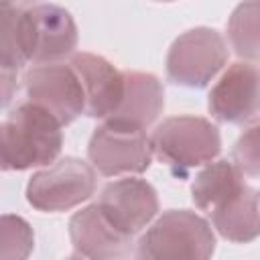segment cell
<instances>
[{
  "mask_svg": "<svg viewBox=\"0 0 260 260\" xmlns=\"http://www.w3.org/2000/svg\"><path fill=\"white\" fill-rule=\"evenodd\" d=\"M59 120L45 108L24 102L0 124V171H26L57 160L63 146Z\"/></svg>",
  "mask_w": 260,
  "mask_h": 260,
  "instance_id": "cell-1",
  "label": "cell"
},
{
  "mask_svg": "<svg viewBox=\"0 0 260 260\" xmlns=\"http://www.w3.org/2000/svg\"><path fill=\"white\" fill-rule=\"evenodd\" d=\"M215 236L207 219L189 209L165 211L136 244L138 258H209Z\"/></svg>",
  "mask_w": 260,
  "mask_h": 260,
  "instance_id": "cell-2",
  "label": "cell"
},
{
  "mask_svg": "<svg viewBox=\"0 0 260 260\" xmlns=\"http://www.w3.org/2000/svg\"><path fill=\"white\" fill-rule=\"evenodd\" d=\"M150 148L160 162L175 171H187L211 162L221 150V136L207 118L173 116L156 126Z\"/></svg>",
  "mask_w": 260,
  "mask_h": 260,
  "instance_id": "cell-3",
  "label": "cell"
},
{
  "mask_svg": "<svg viewBox=\"0 0 260 260\" xmlns=\"http://www.w3.org/2000/svg\"><path fill=\"white\" fill-rule=\"evenodd\" d=\"M87 158L104 177L140 175L152 162L150 136L146 130L106 118L89 138Z\"/></svg>",
  "mask_w": 260,
  "mask_h": 260,
  "instance_id": "cell-4",
  "label": "cell"
},
{
  "mask_svg": "<svg viewBox=\"0 0 260 260\" xmlns=\"http://www.w3.org/2000/svg\"><path fill=\"white\" fill-rule=\"evenodd\" d=\"M95 169L75 156L59 158L35 173L26 185V201L45 213L73 209L95 191Z\"/></svg>",
  "mask_w": 260,
  "mask_h": 260,
  "instance_id": "cell-5",
  "label": "cell"
},
{
  "mask_svg": "<svg viewBox=\"0 0 260 260\" xmlns=\"http://www.w3.org/2000/svg\"><path fill=\"white\" fill-rule=\"evenodd\" d=\"M228 63V45L223 37L209 26H197L181 37L169 49L167 77L175 85L201 89Z\"/></svg>",
  "mask_w": 260,
  "mask_h": 260,
  "instance_id": "cell-6",
  "label": "cell"
},
{
  "mask_svg": "<svg viewBox=\"0 0 260 260\" xmlns=\"http://www.w3.org/2000/svg\"><path fill=\"white\" fill-rule=\"evenodd\" d=\"M20 37L26 63H55L77 47L73 16L55 4H37L20 14Z\"/></svg>",
  "mask_w": 260,
  "mask_h": 260,
  "instance_id": "cell-7",
  "label": "cell"
},
{
  "mask_svg": "<svg viewBox=\"0 0 260 260\" xmlns=\"http://www.w3.org/2000/svg\"><path fill=\"white\" fill-rule=\"evenodd\" d=\"M28 102L53 114L61 126H69L85 112L83 89L69 63H37L24 73Z\"/></svg>",
  "mask_w": 260,
  "mask_h": 260,
  "instance_id": "cell-8",
  "label": "cell"
},
{
  "mask_svg": "<svg viewBox=\"0 0 260 260\" xmlns=\"http://www.w3.org/2000/svg\"><path fill=\"white\" fill-rule=\"evenodd\" d=\"M98 207L116 230L134 238L158 213V197L148 181L126 177L104 187Z\"/></svg>",
  "mask_w": 260,
  "mask_h": 260,
  "instance_id": "cell-9",
  "label": "cell"
},
{
  "mask_svg": "<svg viewBox=\"0 0 260 260\" xmlns=\"http://www.w3.org/2000/svg\"><path fill=\"white\" fill-rule=\"evenodd\" d=\"M209 114L223 124H248L258 118V67L238 61L209 91Z\"/></svg>",
  "mask_w": 260,
  "mask_h": 260,
  "instance_id": "cell-10",
  "label": "cell"
},
{
  "mask_svg": "<svg viewBox=\"0 0 260 260\" xmlns=\"http://www.w3.org/2000/svg\"><path fill=\"white\" fill-rule=\"evenodd\" d=\"M69 65L77 73L83 89L85 116L106 120L112 116L124 93V73L118 71L108 59L93 53H73Z\"/></svg>",
  "mask_w": 260,
  "mask_h": 260,
  "instance_id": "cell-11",
  "label": "cell"
},
{
  "mask_svg": "<svg viewBox=\"0 0 260 260\" xmlns=\"http://www.w3.org/2000/svg\"><path fill=\"white\" fill-rule=\"evenodd\" d=\"M69 238L73 246V256L95 260L128 258L134 244L132 236L122 234L110 223L98 203L83 207L69 219Z\"/></svg>",
  "mask_w": 260,
  "mask_h": 260,
  "instance_id": "cell-12",
  "label": "cell"
},
{
  "mask_svg": "<svg viewBox=\"0 0 260 260\" xmlns=\"http://www.w3.org/2000/svg\"><path fill=\"white\" fill-rule=\"evenodd\" d=\"M124 93L110 120L148 130L165 110V87L152 73L122 71Z\"/></svg>",
  "mask_w": 260,
  "mask_h": 260,
  "instance_id": "cell-13",
  "label": "cell"
},
{
  "mask_svg": "<svg viewBox=\"0 0 260 260\" xmlns=\"http://www.w3.org/2000/svg\"><path fill=\"white\" fill-rule=\"evenodd\" d=\"M213 228L221 238L246 244L258 238V189L248 183L230 199L209 211Z\"/></svg>",
  "mask_w": 260,
  "mask_h": 260,
  "instance_id": "cell-14",
  "label": "cell"
},
{
  "mask_svg": "<svg viewBox=\"0 0 260 260\" xmlns=\"http://www.w3.org/2000/svg\"><path fill=\"white\" fill-rule=\"evenodd\" d=\"M246 185L244 173L228 158L207 162L191 183V199L197 209L211 211Z\"/></svg>",
  "mask_w": 260,
  "mask_h": 260,
  "instance_id": "cell-15",
  "label": "cell"
},
{
  "mask_svg": "<svg viewBox=\"0 0 260 260\" xmlns=\"http://www.w3.org/2000/svg\"><path fill=\"white\" fill-rule=\"evenodd\" d=\"M232 49L244 61L258 59V0H244L228 20Z\"/></svg>",
  "mask_w": 260,
  "mask_h": 260,
  "instance_id": "cell-16",
  "label": "cell"
},
{
  "mask_svg": "<svg viewBox=\"0 0 260 260\" xmlns=\"http://www.w3.org/2000/svg\"><path fill=\"white\" fill-rule=\"evenodd\" d=\"M35 248V234L20 215H0V260L26 258Z\"/></svg>",
  "mask_w": 260,
  "mask_h": 260,
  "instance_id": "cell-17",
  "label": "cell"
},
{
  "mask_svg": "<svg viewBox=\"0 0 260 260\" xmlns=\"http://www.w3.org/2000/svg\"><path fill=\"white\" fill-rule=\"evenodd\" d=\"M20 14L12 2H0V61H6L14 67L26 65L20 39Z\"/></svg>",
  "mask_w": 260,
  "mask_h": 260,
  "instance_id": "cell-18",
  "label": "cell"
},
{
  "mask_svg": "<svg viewBox=\"0 0 260 260\" xmlns=\"http://www.w3.org/2000/svg\"><path fill=\"white\" fill-rule=\"evenodd\" d=\"M232 162L248 177L256 179L260 169V150H258V124L252 122V126L238 138L234 148Z\"/></svg>",
  "mask_w": 260,
  "mask_h": 260,
  "instance_id": "cell-19",
  "label": "cell"
},
{
  "mask_svg": "<svg viewBox=\"0 0 260 260\" xmlns=\"http://www.w3.org/2000/svg\"><path fill=\"white\" fill-rule=\"evenodd\" d=\"M16 87H18V67L0 61V110H4L12 102Z\"/></svg>",
  "mask_w": 260,
  "mask_h": 260,
  "instance_id": "cell-20",
  "label": "cell"
},
{
  "mask_svg": "<svg viewBox=\"0 0 260 260\" xmlns=\"http://www.w3.org/2000/svg\"><path fill=\"white\" fill-rule=\"evenodd\" d=\"M158 2H173V0H158Z\"/></svg>",
  "mask_w": 260,
  "mask_h": 260,
  "instance_id": "cell-21",
  "label": "cell"
},
{
  "mask_svg": "<svg viewBox=\"0 0 260 260\" xmlns=\"http://www.w3.org/2000/svg\"><path fill=\"white\" fill-rule=\"evenodd\" d=\"M0 2H12V0H0Z\"/></svg>",
  "mask_w": 260,
  "mask_h": 260,
  "instance_id": "cell-22",
  "label": "cell"
}]
</instances>
